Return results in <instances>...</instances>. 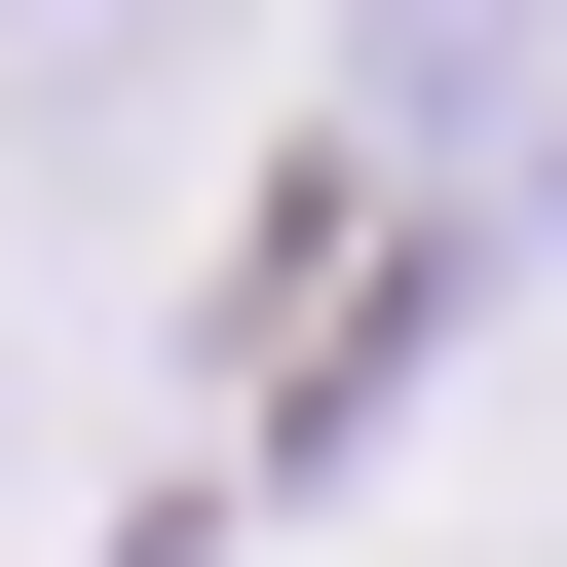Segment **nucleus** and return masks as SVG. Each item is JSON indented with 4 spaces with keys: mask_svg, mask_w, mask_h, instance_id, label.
I'll use <instances>...</instances> for the list:
<instances>
[{
    "mask_svg": "<svg viewBox=\"0 0 567 567\" xmlns=\"http://www.w3.org/2000/svg\"><path fill=\"white\" fill-rule=\"evenodd\" d=\"M114 39H152V0H0V152H39V114H114Z\"/></svg>",
    "mask_w": 567,
    "mask_h": 567,
    "instance_id": "obj_1",
    "label": "nucleus"
}]
</instances>
